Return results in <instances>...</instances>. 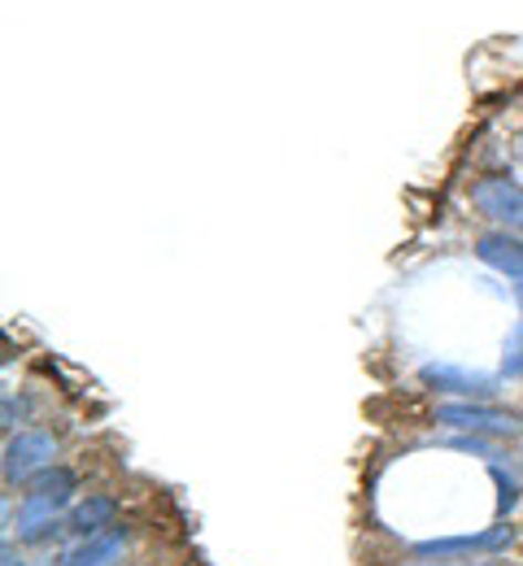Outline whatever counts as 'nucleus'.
Returning a JSON list of instances; mask_svg holds the SVG:
<instances>
[{
	"instance_id": "1",
	"label": "nucleus",
	"mask_w": 523,
	"mask_h": 566,
	"mask_svg": "<svg viewBox=\"0 0 523 566\" xmlns=\"http://www.w3.org/2000/svg\"><path fill=\"white\" fill-rule=\"evenodd\" d=\"M475 210L489 213L493 222H502L506 231H523V188L506 175H489L471 188Z\"/></svg>"
},
{
	"instance_id": "2",
	"label": "nucleus",
	"mask_w": 523,
	"mask_h": 566,
	"mask_svg": "<svg viewBox=\"0 0 523 566\" xmlns=\"http://www.w3.org/2000/svg\"><path fill=\"white\" fill-rule=\"evenodd\" d=\"M53 453H57L53 436H40V431L13 436L9 449H4V480H9V484H22V480L40 475L44 467H53Z\"/></svg>"
},
{
	"instance_id": "3",
	"label": "nucleus",
	"mask_w": 523,
	"mask_h": 566,
	"mask_svg": "<svg viewBox=\"0 0 523 566\" xmlns=\"http://www.w3.org/2000/svg\"><path fill=\"white\" fill-rule=\"evenodd\" d=\"M437 423L462 427V431H493V436H515L520 419L502 415V410H484V406H467V401H449L437 410Z\"/></svg>"
},
{
	"instance_id": "4",
	"label": "nucleus",
	"mask_w": 523,
	"mask_h": 566,
	"mask_svg": "<svg viewBox=\"0 0 523 566\" xmlns=\"http://www.w3.org/2000/svg\"><path fill=\"white\" fill-rule=\"evenodd\" d=\"M515 541L511 527H489V532H475V536H441V541H423L419 545V558H449V554H493V549H506Z\"/></svg>"
},
{
	"instance_id": "5",
	"label": "nucleus",
	"mask_w": 523,
	"mask_h": 566,
	"mask_svg": "<svg viewBox=\"0 0 523 566\" xmlns=\"http://www.w3.org/2000/svg\"><path fill=\"white\" fill-rule=\"evenodd\" d=\"M475 258L489 262L493 271L523 280V240L520 235H506V231H493V235H480L475 240Z\"/></svg>"
},
{
	"instance_id": "6",
	"label": "nucleus",
	"mask_w": 523,
	"mask_h": 566,
	"mask_svg": "<svg viewBox=\"0 0 523 566\" xmlns=\"http://www.w3.org/2000/svg\"><path fill=\"white\" fill-rule=\"evenodd\" d=\"M114 514H118L114 496H87L83 505H75V514L66 518V527L75 532L79 541H92V536H101L105 527H114Z\"/></svg>"
},
{
	"instance_id": "7",
	"label": "nucleus",
	"mask_w": 523,
	"mask_h": 566,
	"mask_svg": "<svg viewBox=\"0 0 523 566\" xmlns=\"http://www.w3.org/2000/svg\"><path fill=\"white\" fill-rule=\"evenodd\" d=\"M123 541H127V532H123V527H109V532H101V536L83 541L79 549H71L57 566H109L114 558H118Z\"/></svg>"
},
{
	"instance_id": "8",
	"label": "nucleus",
	"mask_w": 523,
	"mask_h": 566,
	"mask_svg": "<svg viewBox=\"0 0 523 566\" xmlns=\"http://www.w3.org/2000/svg\"><path fill=\"white\" fill-rule=\"evenodd\" d=\"M57 505H62V501H53V496H31V493H27V505L18 510V532H22L27 541H40V536L53 527Z\"/></svg>"
},
{
	"instance_id": "9",
	"label": "nucleus",
	"mask_w": 523,
	"mask_h": 566,
	"mask_svg": "<svg viewBox=\"0 0 523 566\" xmlns=\"http://www.w3.org/2000/svg\"><path fill=\"white\" fill-rule=\"evenodd\" d=\"M428 379L441 384L446 392H458V397H489V392H493V379H484V375H467V370H449V366H432Z\"/></svg>"
},
{
	"instance_id": "10",
	"label": "nucleus",
	"mask_w": 523,
	"mask_h": 566,
	"mask_svg": "<svg viewBox=\"0 0 523 566\" xmlns=\"http://www.w3.org/2000/svg\"><path fill=\"white\" fill-rule=\"evenodd\" d=\"M27 484H31V496H53V501H71V493L79 489L71 467H44V471L31 475Z\"/></svg>"
},
{
	"instance_id": "11",
	"label": "nucleus",
	"mask_w": 523,
	"mask_h": 566,
	"mask_svg": "<svg viewBox=\"0 0 523 566\" xmlns=\"http://www.w3.org/2000/svg\"><path fill=\"white\" fill-rule=\"evenodd\" d=\"M506 375H523V327L511 336V357H506Z\"/></svg>"
},
{
	"instance_id": "12",
	"label": "nucleus",
	"mask_w": 523,
	"mask_h": 566,
	"mask_svg": "<svg viewBox=\"0 0 523 566\" xmlns=\"http://www.w3.org/2000/svg\"><path fill=\"white\" fill-rule=\"evenodd\" d=\"M415 566H493V563H415Z\"/></svg>"
},
{
	"instance_id": "13",
	"label": "nucleus",
	"mask_w": 523,
	"mask_h": 566,
	"mask_svg": "<svg viewBox=\"0 0 523 566\" xmlns=\"http://www.w3.org/2000/svg\"><path fill=\"white\" fill-rule=\"evenodd\" d=\"M515 296H520V310H523V283H520V287H515Z\"/></svg>"
}]
</instances>
